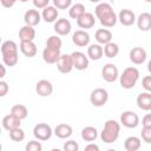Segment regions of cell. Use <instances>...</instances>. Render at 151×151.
<instances>
[{"label": "cell", "instance_id": "cell-1", "mask_svg": "<svg viewBox=\"0 0 151 151\" xmlns=\"http://www.w3.org/2000/svg\"><path fill=\"white\" fill-rule=\"evenodd\" d=\"M119 132H120V125L118 122L113 120V119H110L105 123L104 125V129L100 133V138L104 143H113L118 139V136H119Z\"/></svg>", "mask_w": 151, "mask_h": 151}, {"label": "cell", "instance_id": "cell-2", "mask_svg": "<svg viewBox=\"0 0 151 151\" xmlns=\"http://www.w3.org/2000/svg\"><path fill=\"white\" fill-rule=\"evenodd\" d=\"M139 79V71L136 67H126L120 76V85L123 88L130 90L134 87Z\"/></svg>", "mask_w": 151, "mask_h": 151}, {"label": "cell", "instance_id": "cell-3", "mask_svg": "<svg viewBox=\"0 0 151 151\" xmlns=\"http://www.w3.org/2000/svg\"><path fill=\"white\" fill-rule=\"evenodd\" d=\"M107 100H109V93L103 87L94 88L90 94V101L96 107H100V106L105 105L107 103Z\"/></svg>", "mask_w": 151, "mask_h": 151}, {"label": "cell", "instance_id": "cell-4", "mask_svg": "<svg viewBox=\"0 0 151 151\" xmlns=\"http://www.w3.org/2000/svg\"><path fill=\"white\" fill-rule=\"evenodd\" d=\"M33 134L38 140H48L52 136V129L46 123H39L34 126Z\"/></svg>", "mask_w": 151, "mask_h": 151}, {"label": "cell", "instance_id": "cell-5", "mask_svg": "<svg viewBox=\"0 0 151 151\" xmlns=\"http://www.w3.org/2000/svg\"><path fill=\"white\" fill-rule=\"evenodd\" d=\"M120 123L127 129H134L139 124V117L133 111H125L120 116Z\"/></svg>", "mask_w": 151, "mask_h": 151}, {"label": "cell", "instance_id": "cell-6", "mask_svg": "<svg viewBox=\"0 0 151 151\" xmlns=\"http://www.w3.org/2000/svg\"><path fill=\"white\" fill-rule=\"evenodd\" d=\"M119 73H118V68L114 64H106L103 68H101V77L107 83H113L117 80Z\"/></svg>", "mask_w": 151, "mask_h": 151}, {"label": "cell", "instance_id": "cell-7", "mask_svg": "<svg viewBox=\"0 0 151 151\" xmlns=\"http://www.w3.org/2000/svg\"><path fill=\"white\" fill-rule=\"evenodd\" d=\"M73 60L71 54H61L57 61V68L61 73H70L73 68Z\"/></svg>", "mask_w": 151, "mask_h": 151}, {"label": "cell", "instance_id": "cell-8", "mask_svg": "<svg viewBox=\"0 0 151 151\" xmlns=\"http://www.w3.org/2000/svg\"><path fill=\"white\" fill-rule=\"evenodd\" d=\"M71 57L73 60V66L77 70L83 71V70H86L88 67V58L83 52H73L71 54Z\"/></svg>", "mask_w": 151, "mask_h": 151}, {"label": "cell", "instance_id": "cell-9", "mask_svg": "<svg viewBox=\"0 0 151 151\" xmlns=\"http://www.w3.org/2000/svg\"><path fill=\"white\" fill-rule=\"evenodd\" d=\"M35 91L41 97H48L53 92V85L46 79H41L35 84Z\"/></svg>", "mask_w": 151, "mask_h": 151}, {"label": "cell", "instance_id": "cell-10", "mask_svg": "<svg viewBox=\"0 0 151 151\" xmlns=\"http://www.w3.org/2000/svg\"><path fill=\"white\" fill-rule=\"evenodd\" d=\"M146 59V51L143 47H133L130 51V60L134 65H140Z\"/></svg>", "mask_w": 151, "mask_h": 151}, {"label": "cell", "instance_id": "cell-11", "mask_svg": "<svg viewBox=\"0 0 151 151\" xmlns=\"http://www.w3.org/2000/svg\"><path fill=\"white\" fill-rule=\"evenodd\" d=\"M72 41H73L74 45H77L79 47H84L90 42V35H88L87 32H85L83 29H78L73 33Z\"/></svg>", "mask_w": 151, "mask_h": 151}, {"label": "cell", "instance_id": "cell-12", "mask_svg": "<svg viewBox=\"0 0 151 151\" xmlns=\"http://www.w3.org/2000/svg\"><path fill=\"white\" fill-rule=\"evenodd\" d=\"M118 20L120 21L122 25L124 26H131L134 24L136 21V15L134 13L131 11V9H127V8H124L119 12V15H118Z\"/></svg>", "mask_w": 151, "mask_h": 151}, {"label": "cell", "instance_id": "cell-13", "mask_svg": "<svg viewBox=\"0 0 151 151\" xmlns=\"http://www.w3.org/2000/svg\"><path fill=\"white\" fill-rule=\"evenodd\" d=\"M60 50H53L45 47L42 51V59L47 64H57V61L60 58Z\"/></svg>", "mask_w": 151, "mask_h": 151}, {"label": "cell", "instance_id": "cell-14", "mask_svg": "<svg viewBox=\"0 0 151 151\" xmlns=\"http://www.w3.org/2000/svg\"><path fill=\"white\" fill-rule=\"evenodd\" d=\"M71 22L63 18V19H58L54 24V31L57 32V34L59 35H67L71 32Z\"/></svg>", "mask_w": 151, "mask_h": 151}, {"label": "cell", "instance_id": "cell-15", "mask_svg": "<svg viewBox=\"0 0 151 151\" xmlns=\"http://www.w3.org/2000/svg\"><path fill=\"white\" fill-rule=\"evenodd\" d=\"M20 124H21V119H19L18 117H15L12 113H9L2 118V126L7 131H11L15 127H20Z\"/></svg>", "mask_w": 151, "mask_h": 151}, {"label": "cell", "instance_id": "cell-16", "mask_svg": "<svg viewBox=\"0 0 151 151\" xmlns=\"http://www.w3.org/2000/svg\"><path fill=\"white\" fill-rule=\"evenodd\" d=\"M137 26L140 31L143 32H147L151 29V14L149 12H144L142 13L138 18H137Z\"/></svg>", "mask_w": 151, "mask_h": 151}, {"label": "cell", "instance_id": "cell-17", "mask_svg": "<svg viewBox=\"0 0 151 151\" xmlns=\"http://www.w3.org/2000/svg\"><path fill=\"white\" fill-rule=\"evenodd\" d=\"M94 22H96L94 15L87 12H85L80 18L77 19V24L80 28H92L94 26Z\"/></svg>", "mask_w": 151, "mask_h": 151}, {"label": "cell", "instance_id": "cell-18", "mask_svg": "<svg viewBox=\"0 0 151 151\" xmlns=\"http://www.w3.org/2000/svg\"><path fill=\"white\" fill-rule=\"evenodd\" d=\"M137 105L140 110L150 111L151 110V92H143L137 97Z\"/></svg>", "mask_w": 151, "mask_h": 151}, {"label": "cell", "instance_id": "cell-19", "mask_svg": "<svg viewBox=\"0 0 151 151\" xmlns=\"http://www.w3.org/2000/svg\"><path fill=\"white\" fill-rule=\"evenodd\" d=\"M19 38L20 41H33V39L35 38V29L33 28V26L25 25L19 31Z\"/></svg>", "mask_w": 151, "mask_h": 151}, {"label": "cell", "instance_id": "cell-20", "mask_svg": "<svg viewBox=\"0 0 151 151\" xmlns=\"http://www.w3.org/2000/svg\"><path fill=\"white\" fill-rule=\"evenodd\" d=\"M54 134L60 139H66L72 134V126L66 124V123H61V124L55 126Z\"/></svg>", "mask_w": 151, "mask_h": 151}, {"label": "cell", "instance_id": "cell-21", "mask_svg": "<svg viewBox=\"0 0 151 151\" xmlns=\"http://www.w3.org/2000/svg\"><path fill=\"white\" fill-rule=\"evenodd\" d=\"M20 51L25 57L32 58L37 54V46L33 41H21L20 42Z\"/></svg>", "mask_w": 151, "mask_h": 151}, {"label": "cell", "instance_id": "cell-22", "mask_svg": "<svg viewBox=\"0 0 151 151\" xmlns=\"http://www.w3.org/2000/svg\"><path fill=\"white\" fill-rule=\"evenodd\" d=\"M58 14H59L58 8L55 6H47L44 8L41 17L46 22H54V21H57Z\"/></svg>", "mask_w": 151, "mask_h": 151}, {"label": "cell", "instance_id": "cell-23", "mask_svg": "<svg viewBox=\"0 0 151 151\" xmlns=\"http://www.w3.org/2000/svg\"><path fill=\"white\" fill-rule=\"evenodd\" d=\"M24 21L26 22V25L29 26H35L40 22V14L37 9H28L25 15H24Z\"/></svg>", "mask_w": 151, "mask_h": 151}, {"label": "cell", "instance_id": "cell-24", "mask_svg": "<svg viewBox=\"0 0 151 151\" xmlns=\"http://www.w3.org/2000/svg\"><path fill=\"white\" fill-rule=\"evenodd\" d=\"M112 39V33L110 29H106V28H99L96 31V40L99 42V44H107L110 42Z\"/></svg>", "mask_w": 151, "mask_h": 151}, {"label": "cell", "instance_id": "cell-25", "mask_svg": "<svg viewBox=\"0 0 151 151\" xmlns=\"http://www.w3.org/2000/svg\"><path fill=\"white\" fill-rule=\"evenodd\" d=\"M104 54V50L100 45L93 44L87 48V57L92 60H99Z\"/></svg>", "mask_w": 151, "mask_h": 151}, {"label": "cell", "instance_id": "cell-26", "mask_svg": "<svg viewBox=\"0 0 151 151\" xmlns=\"http://www.w3.org/2000/svg\"><path fill=\"white\" fill-rule=\"evenodd\" d=\"M117 20H118V18L113 11L109 12L105 15H103L101 18H99V21L104 27H113L117 24Z\"/></svg>", "mask_w": 151, "mask_h": 151}, {"label": "cell", "instance_id": "cell-27", "mask_svg": "<svg viewBox=\"0 0 151 151\" xmlns=\"http://www.w3.org/2000/svg\"><path fill=\"white\" fill-rule=\"evenodd\" d=\"M98 137L97 129L93 126H86L81 130V138L85 142H93Z\"/></svg>", "mask_w": 151, "mask_h": 151}, {"label": "cell", "instance_id": "cell-28", "mask_svg": "<svg viewBox=\"0 0 151 151\" xmlns=\"http://www.w3.org/2000/svg\"><path fill=\"white\" fill-rule=\"evenodd\" d=\"M124 147H125L126 151H137L140 147V139L138 137L131 136V137L125 139Z\"/></svg>", "mask_w": 151, "mask_h": 151}, {"label": "cell", "instance_id": "cell-29", "mask_svg": "<svg viewBox=\"0 0 151 151\" xmlns=\"http://www.w3.org/2000/svg\"><path fill=\"white\" fill-rule=\"evenodd\" d=\"M11 113L22 120V119H25V118L28 116V110H27V107H26L25 105H22V104H15V105L12 106Z\"/></svg>", "mask_w": 151, "mask_h": 151}, {"label": "cell", "instance_id": "cell-30", "mask_svg": "<svg viewBox=\"0 0 151 151\" xmlns=\"http://www.w3.org/2000/svg\"><path fill=\"white\" fill-rule=\"evenodd\" d=\"M84 13H85V6H84L83 4H80V2H78V4H76V5H73V6H71V8H70V11H68V14H70V17H71L72 19H78V18H80Z\"/></svg>", "mask_w": 151, "mask_h": 151}, {"label": "cell", "instance_id": "cell-31", "mask_svg": "<svg viewBox=\"0 0 151 151\" xmlns=\"http://www.w3.org/2000/svg\"><path fill=\"white\" fill-rule=\"evenodd\" d=\"M18 53V46L13 40H6L1 45V54Z\"/></svg>", "mask_w": 151, "mask_h": 151}, {"label": "cell", "instance_id": "cell-32", "mask_svg": "<svg viewBox=\"0 0 151 151\" xmlns=\"http://www.w3.org/2000/svg\"><path fill=\"white\" fill-rule=\"evenodd\" d=\"M119 53V47L117 44L114 42H107L105 44V47H104V54L107 57V58H114L117 57V54Z\"/></svg>", "mask_w": 151, "mask_h": 151}, {"label": "cell", "instance_id": "cell-33", "mask_svg": "<svg viewBox=\"0 0 151 151\" xmlns=\"http://www.w3.org/2000/svg\"><path fill=\"white\" fill-rule=\"evenodd\" d=\"M112 11H113V9H112V7H111L110 4H107V2H100V4L97 5V7H96V17L99 19V18H101L103 15H105L106 13L112 12Z\"/></svg>", "mask_w": 151, "mask_h": 151}, {"label": "cell", "instance_id": "cell-34", "mask_svg": "<svg viewBox=\"0 0 151 151\" xmlns=\"http://www.w3.org/2000/svg\"><path fill=\"white\" fill-rule=\"evenodd\" d=\"M61 39L57 35H52L47 39L46 41V47L48 48H53V50H60L61 48Z\"/></svg>", "mask_w": 151, "mask_h": 151}, {"label": "cell", "instance_id": "cell-35", "mask_svg": "<svg viewBox=\"0 0 151 151\" xmlns=\"http://www.w3.org/2000/svg\"><path fill=\"white\" fill-rule=\"evenodd\" d=\"M2 61L6 66H15L18 63V53H9V54H2Z\"/></svg>", "mask_w": 151, "mask_h": 151}, {"label": "cell", "instance_id": "cell-36", "mask_svg": "<svg viewBox=\"0 0 151 151\" xmlns=\"http://www.w3.org/2000/svg\"><path fill=\"white\" fill-rule=\"evenodd\" d=\"M9 138L13 142H21L25 138V132H24L22 129L15 127V129H13V130L9 131Z\"/></svg>", "mask_w": 151, "mask_h": 151}, {"label": "cell", "instance_id": "cell-37", "mask_svg": "<svg viewBox=\"0 0 151 151\" xmlns=\"http://www.w3.org/2000/svg\"><path fill=\"white\" fill-rule=\"evenodd\" d=\"M142 139L147 144H151V126H143L142 129Z\"/></svg>", "mask_w": 151, "mask_h": 151}, {"label": "cell", "instance_id": "cell-38", "mask_svg": "<svg viewBox=\"0 0 151 151\" xmlns=\"http://www.w3.org/2000/svg\"><path fill=\"white\" fill-rule=\"evenodd\" d=\"M42 146L38 140H31L26 145V151H41Z\"/></svg>", "mask_w": 151, "mask_h": 151}, {"label": "cell", "instance_id": "cell-39", "mask_svg": "<svg viewBox=\"0 0 151 151\" xmlns=\"http://www.w3.org/2000/svg\"><path fill=\"white\" fill-rule=\"evenodd\" d=\"M53 4L58 9H66L71 6L72 0H53Z\"/></svg>", "mask_w": 151, "mask_h": 151}, {"label": "cell", "instance_id": "cell-40", "mask_svg": "<svg viewBox=\"0 0 151 151\" xmlns=\"http://www.w3.org/2000/svg\"><path fill=\"white\" fill-rule=\"evenodd\" d=\"M79 145L76 140H67L64 144V150L65 151H78Z\"/></svg>", "mask_w": 151, "mask_h": 151}, {"label": "cell", "instance_id": "cell-41", "mask_svg": "<svg viewBox=\"0 0 151 151\" xmlns=\"http://www.w3.org/2000/svg\"><path fill=\"white\" fill-rule=\"evenodd\" d=\"M142 85L147 92H151V76H145L142 80Z\"/></svg>", "mask_w": 151, "mask_h": 151}, {"label": "cell", "instance_id": "cell-42", "mask_svg": "<svg viewBox=\"0 0 151 151\" xmlns=\"http://www.w3.org/2000/svg\"><path fill=\"white\" fill-rule=\"evenodd\" d=\"M8 90H9V87H8L7 83L1 80L0 81V97H5L7 94V92H8Z\"/></svg>", "mask_w": 151, "mask_h": 151}, {"label": "cell", "instance_id": "cell-43", "mask_svg": "<svg viewBox=\"0 0 151 151\" xmlns=\"http://www.w3.org/2000/svg\"><path fill=\"white\" fill-rule=\"evenodd\" d=\"M48 1L50 0H33V5L37 8H45L48 6Z\"/></svg>", "mask_w": 151, "mask_h": 151}, {"label": "cell", "instance_id": "cell-44", "mask_svg": "<svg viewBox=\"0 0 151 151\" xmlns=\"http://www.w3.org/2000/svg\"><path fill=\"white\" fill-rule=\"evenodd\" d=\"M142 124H143V126H151V113H147L143 117Z\"/></svg>", "mask_w": 151, "mask_h": 151}, {"label": "cell", "instance_id": "cell-45", "mask_svg": "<svg viewBox=\"0 0 151 151\" xmlns=\"http://www.w3.org/2000/svg\"><path fill=\"white\" fill-rule=\"evenodd\" d=\"M17 1H18V0H0L1 5H2L5 8H11Z\"/></svg>", "mask_w": 151, "mask_h": 151}, {"label": "cell", "instance_id": "cell-46", "mask_svg": "<svg viewBox=\"0 0 151 151\" xmlns=\"http://www.w3.org/2000/svg\"><path fill=\"white\" fill-rule=\"evenodd\" d=\"M85 151H99V146L96 144H88L85 146Z\"/></svg>", "mask_w": 151, "mask_h": 151}, {"label": "cell", "instance_id": "cell-47", "mask_svg": "<svg viewBox=\"0 0 151 151\" xmlns=\"http://www.w3.org/2000/svg\"><path fill=\"white\" fill-rule=\"evenodd\" d=\"M6 74V68L5 65H0V78H4Z\"/></svg>", "mask_w": 151, "mask_h": 151}, {"label": "cell", "instance_id": "cell-48", "mask_svg": "<svg viewBox=\"0 0 151 151\" xmlns=\"http://www.w3.org/2000/svg\"><path fill=\"white\" fill-rule=\"evenodd\" d=\"M147 70H149V72L151 73V60L147 63Z\"/></svg>", "mask_w": 151, "mask_h": 151}, {"label": "cell", "instance_id": "cell-49", "mask_svg": "<svg viewBox=\"0 0 151 151\" xmlns=\"http://www.w3.org/2000/svg\"><path fill=\"white\" fill-rule=\"evenodd\" d=\"M90 1H91V2H99L100 0H90Z\"/></svg>", "mask_w": 151, "mask_h": 151}, {"label": "cell", "instance_id": "cell-50", "mask_svg": "<svg viewBox=\"0 0 151 151\" xmlns=\"http://www.w3.org/2000/svg\"><path fill=\"white\" fill-rule=\"evenodd\" d=\"M19 1H21V2H27L28 0H19Z\"/></svg>", "mask_w": 151, "mask_h": 151}, {"label": "cell", "instance_id": "cell-51", "mask_svg": "<svg viewBox=\"0 0 151 151\" xmlns=\"http://www.w3.org/2000/svg\"><path fill=\"white\" fill-rule=\"evenodd\" d=\"M145 1H146V2H151V0H145Z\"/></svg>", "mask_w": 151, "mask_h": 151}]
</instances>
